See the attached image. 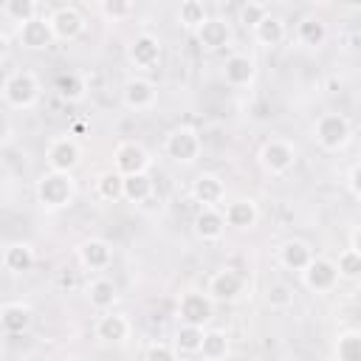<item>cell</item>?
<instances>
[{
    "mask_svg": "<svg viewBox=\"0 0 361 361\" xmlns=\"http://www.w3.org/2000/svg\"><path fill=\"white\" fill-rule=\"evenodd\" d=\"M34 197L45 212H62L76 200V180L65 172H42L34 183Z\"/></svg>",
    "mask_w": 361,
    "mask_h": 361,
    "instance_id": "obj_1",
    "label": "cell"
},
{
    "mask_svg": "<svg viewBox=\"0 0 361 361\" xmlns=\"http://www.w3.org/2000/svg\"><path fill=\"white\" fill-rule=\"evenodd\" d=\"M39 93H42V85L37 79L34 71H11L3 85H0V96L8 107L14 110H28L39 102Z\"/></svg>",
    "mask_w": 361,
    "mask_h": 361,
    "instance_id": "obj_2",
    "label": "cell"
},
{
    "mask_svg": "<svg viewBox=\"0 0 361 361\" xmlns=\"http://www.w3.org/2000/svg\"><path fill=\"white\" fill-rule=\"evenodd\" d=\"M313 138L324 152H341L353 141V124L344 113H322L313 124Z\"/></svg>",
    "mask_w": 361,
    "mask_h": 361,
    "instance_id": "obj_3",
    "label": "cell"
},
{
    "mask_svg": "<svg viewBox=\"0 0 361 361\" xmlns=\"http://www.w3.org/2000/svg\"><path fill=\"white\" fill-rule=\"evenodd\" d=\"M164 152L169 161L180 164V166H192L200 152H203V138L195 127L189 124H180V127H172L164 138Z\"/></svg>",
    "mask_w": 361,
    "mask_h": 361,
    "instance_id": "obj_4",
    "label": "cell"
},
{
    "mask_svg": "<svg viewBox=\"0 0 361 361\" xmlns=\"http://www.w3.org/2000/svg\"><path fill=\"white\" fill-rule=\"evenodd\" d=\"M45 164L48 172H65L73 175V169L82 164V147L73 135H56L45 147Z\"/></svg>",
    "mask_w": 361,
    "mask_h": 361,
    "instance_id": "obj_5",
    "label": "cell"
},
{
    "mask_svg": "<svg viewBox=\"0 0 361 361\" xmlns=\"http://www.w3.org/2000/svg\"><path fill=\"white\" fill-rule=\"evenodd\" d=\"M152 166V155L144 144L138 141H118L116 149H113V169L127 178V175H141V172H149Z\"/></svg>",
    "mask_w": 361,
    "mask_h": 361,
    "instance_id": "obj_6",
    "label": "cell"
},
{
    "mask_svg": "<svg viewBox=\"0 0 361 361\" xmlns=\"http://www.w3.org/2000/svg\"><path fill=\"white\" fill-rule=\"evenodd\" d=\"M257 161L268 175H285V172H290L296 166V147L290 141H285V138H268L259 147Z\"/></svg>",
    "mask_w": 361,
    "mask_h": 361,
    "instance_id": "obj_7",
    "label": "cell"
},
{
    "mask_svg": "<svg viewBox=\"0 0 361 361\" xmlns=\"http://www.w3.org/2000/svg\"><path fill=\"white\" fill-rule=\"evenodd\" d=\"M214 319V302L206 296V290H183L178 299V322L206 327Z\"/></svg>",
    "mask_w": 361,
    "mask_h": 361,
    "instance_id": "obj_8",
    "label": "cell"
},
{
    "mask_svg": "<svg viewBox=\"0 0 361 361\" xmlns=\"http://www.w3.org/2000/svg\"><path fill=\"white\" fill-rule=\"evenodd\" d=\"M243 290H245V279L240 276V271H234V268H217L212 276H209V282H206V296L217 305H231V302H237L240 296H243Z\"/></svg>",
    "mask_w": 361,
    "mask_h": 361,
    "instance_id": "obj_9",
    "label": "cell"
},
{
    "mask_svg": "<svg viewBox=\"0 0 361 361\" xmlns=\"http://www.w3.org/2000/svg\"><path fill=\"white\" fill-rule=\"evenodd\" d=\"M45 20L54 34V42H73L85 31V14L76 6H56Z\"/></svg>",
    "mask_w": 361,
    "mask_h": 361,
    "instance_id": "obj_10",
    "label": "cell"
},
{
    "mask_svg": "<svg viewBox=\"0 0 361 361\" xmlns=\"http://www.w3.org/2000/svg\"><path fill=\"white\" fill-rule=\"evenodd\" d=\"M161 54H164L161 39H158L155 34H149V31L135 34V37L130 39V45H127V62H130L135 71H152V68L161 62Z\"/></svg>",
    "mask_w": 361,
    "mask_h": 361,
    "instance_id": "obj_11",
    "label": "cell"
},
{
    "mask_svg": "<svg viewBox=\"0 0 361 361\" xmlns=\"http://www.w3.org/2000/svg\"><path fill=\"white\" fill-rule=\"evenodd\" d=\"M155 102H158V87H155L152 79H147V76H130L124 82V87H121V104L127 110H135V113L152 110Z\"/></svg>",
    "mask_w": 361,
    "mask_h": 361,
    "instance_id": "obj_12",
    "label": "cell"
},
{
    "mask_svg": "<svg viewBox=\"0 0 361 361\" xmlns=\"http://www.w3.org/2000/svg\"><path fill=\"white\" fill-rule=\"evenodd\" d=\"M299 276H302V285L313 293H327L338 285V271L330 257H313Z\"/></svg>",
    "mask_w": 361,
    "mask_h": 361,
    "instance_id": "obj_13",
    "label": "cell"
},
{
    "mask_svg": "<svg viewBox=\"0 0 361 361\" xmlns=\"http://www.w3.org/2000/svg\"><path fill=\"white\" fill-rule=\"evenodd\" d=\"M195 37H197L200 51L217 54V51H223V48L231 45L234 31H231V23H228L226 17H212V14H209V20L195 31Z\"/></svg>",
    "mask_w": 361,
    "mask_h": 361,
    "instance_id": "obj_14",
    "label": "cell"
},
{
    "mask_svg": "<svg viewBox=\"0 0 361 361\" xmlns=\"http://www.w3.org/2000/svg\"><path fill=\"white\" fill-rule=\"evenodd\" d=\"M76 259L87 271H104L113 262V245L104 237H85L76 245Z\"/></svg>",
    "mask_w": 361,
    "mask_h": 361,
    "instance_id": "obj_15",
    "label": "cell"
},
{
    "mask_svg": "<svg viewBox=\"0 0 361 361\" xmlns=\"http://www.w3.org/2000/svg\"><path fill=\"white\" fill-rule=\"evenodd\" d=\"M223 82L228 87H248L257 79V62L251 54H228L223 62Z\"/></svg>",
    "mask_w": 361,
    "mask_h": 361,
    "instance_id": "obj_16",
    "label": "cell"
},
{
    "mask_svg": "<svg viewBox=\"0 0 361 361\" xmlns=\"http://www.w3.org/2000/svg\"><path fill=\"white\" fill-rule=\"evenodd\" d=\"M189 195L195 203L200 206H220L226 200V180L217 175V172H200L192 186H189Z\"/></svg>",
    "mask_w": 361,
    "mask_h": 361,
    "instance_id": "obj_17",
    "label": "cell"
},
{
    "mask_svg": "<svg viewBox=\"0 0 361 361\" xmlns=\"http://www.w3.org/2000/svg\"><path fill=\"white\" fill-rule=\"evenodd\" d=\"M223 220L237 231H251L259 223V206L254 197H234L231 203H226Z\"/></svg>",
    "mask_w": 361,
    "mask_h": 361,
    "instance_id": "obj_18",
    "label": "cell"
},
{
    "mask_svg": "<svg viewBox=\"0 0 361 361\" xmlns=\"http://www.w3.org/2000/svg\"><path fill=\"white\" fill-rule=\"evenodd\" d=\"M96 338L104 341V344H124L133 333V324L124 313H116V310H107L96 319V327H93Z\"/></svg>",
    "mask_w": 361,
    "mask_h": 361,
    "instance_id": "obj_19",
    "label": "cell"
},
{
    "mask_svg": "<svg viewBox=\"0 0 361 361\" xmlns=\"http://www.w3.org/2000/svg\"><path fill=\"white\" fill-rule=\"evenodd\" d=\"M192 228H195V237L203 240V243H217V240H223V234H226L223 212H220L217 206H200V212H197L195 220H192Z\"/></svg>",
    "mask_w": 361,
    "mask_h": 361,
    "instance_id": "obj_20",
    "label": "cell"
},
{
    "mask_svg": "<svg viewBox=\"0 0 361 361\" xmlns=\"http://www.w3.org/2000/svg\"><path fill=\"white\" fill-rule=\"evenodd\" d=\"M34 322V310L25 302H3L0 305V330L8 336L25 333Z\"/></svg>",
    "mask_w": 361,
    "mask_h": 361,
    "instance_id": "obj_21",
    "label": "cell"
},
{
    "mask_svg": "<svg viewBox=\"0 0 361 361\" xmlns=\"http://www.w3.org/2000/svg\"><path fill=\"white\" fill-rule=\"evenodd\" d=\"M17 42L28 51H45L48 45H54V34L48 28V20L45 17H34L28 23H23L17 28Z\"/></svg>",
    "mask_w": 361,
    "mask_h": 361,
    "instance_id": "obj_22",
    "label": "cell"
},
{
    "mask_svg": "<svg viewBox=\"0 0 361 361\" xmlns=\"http://www.w3.org/2000/svg\"><path fill=\"white\" fill-rule=\"evenodd\" d=\"M279 265L285 268V271H293V274H302L305 268H307V262L316 257L313 254V248H310V243H305V240H299V237H293V240H285L282 245H279Z\"/></svg>",
    "mask_w": 361,
    "mask_h": 361,
    "instance_id": "obj_23",
    "label": "cell"
},
{
    "mask_svg": "<svg viewBox=\"0 0 361 361\" xmlns=\"http://www.w3.org/2000/svg\"><path fill=\"white\" fill-rule=\"evenodd\" d=\"M85 299H87V305H90L93 310L107 313V310H113L116 302H118V288H116L113 279H107V276H96V279L87 282V288H85Z\"/></svg>",
    "mask_w": 361,
    "mask_h": 361,
    "instance_id": "obj_24",
    "label": "cell"
},
{
    "mask_svg": "<svg viewBox=\"0 0 361 361\" xmlns=\"http://www.w3.org/2000/svg\"><path fill=\"white\" fill-rule=\"evenodd\" d=\"M0 259H3V268L8 274H28L34 268V262H37V251H34L31 243L17 240V243H8L3 248V257Z\"/></svg>",
    "mask_w": 361,
    "mask_h": 361,
    "instance_id": "obj_25",
    "label": "cell"
},
{
    "mask_svg": "<svg viewBox=\"0 0 361 361\" xmlns=\"http://www.w3.org/2000/svg\"><path fill=\"white\" fill-rule=\"evenodd\" d=\"M293 34H296V42L302 48H322L327 42V37H330V28H327V23L319 14H305L296 23V31Z\"/></svg>",
    "mask_w": 361,
    "mask_h": 361,
    "instance_id": "obj_26",
    "label": "cell"
},
{
    "mask_svg": "<svg viewBox=\"0 0 361 361\" xmlns=\"http://www.w3.org/2000/svg\"><path fill=\"white\" fill-rule=\"evenodd\" d=\"M54 90L65 102H82L87 96V79L79 71H59L54 76Z\"/></svg>",
    "mask_w": 361,
    "mask_h": 361,
    "instance_id": "obj_27",
    "label": "cell"
},
{
    "mask_svg": "<svg viewBox=\"0 0 361 361\" xmlns=\"http://www.w3.org/2000/svg\"><path fill=\"white\" fill-rule=\"evenodd\" d=\"M251 34H254V42L257 45H262V48H276L282 39H285V20L282 17H276V14H268V17H262L254 28H251Z\"/></svg>",
    "mask_w": 361,
    "mask_h": 361,
    "instance_id": "obj_28",
    "label": "cell"
},
{
    "mask_svg": "<svg viewBox=\"0 0 361 361\" xmlns=\"http://www.w3.org/2000/svg\"><path fill=\"white\" fill-rule=\"evenodd\" d=\"M231 350V341H228V333L223 327H209L203 330V341H200V350L197 355H203V361H223Z\"/></svg>",
    "mask_w": 361,
    "mask_h": 361,
    "instance_id": "obj_29",
    "label": "cell"
},
{
    "mask_svg": "<svg viewBox=\"0 0 361 361\" xmlns=\"http://www.w3.org/2000/svg\"><path fill=\"white\" fill-rule=\"evenodd\" d=\"M152 192H155V186H152V178H149V172H141V175H127L124 180H121V200H127V203H144V200H149L152 197Z\"/></svg>",
    "mask_w": 361,
    "mask_h": 361,
    "instance_id": "obj_30",
    "label": "cell"
},
{
    "mask_svg": "<svg viewBox=\"0 0 361 361\" xmlns=\"http://www.w3.org/2000/svg\"><path fill=\"white\" fill-rule=\"evenodd\" d=\"M203 330H206V327H195V324H180V322H178V327H175V341H172L175 353H178V355H197L200 341H203Z\"/></svg>",
    "mask_w": 361,
    "mask_h": 361,
    "instance_id": "obj_31",
    "label": "cell"
},
{
    "mask_svg": "<svg viewBox=\"0 0 361 361\" xmlns=\"http://www.w3.org/2000/svg\"><path fill=\"white\" fill-rule=\"evenodd\" d=\"M333 353H336V361H361V333L355 327L341 330L336 336Z\"/></svg>",
    "mask_w": 361,
    "mask_h": 361,
    "instance_id": "obj_32",
    "label": "cell"
},
{
    "mask_svg": "<svg viewBox=\"0 0 361 361\" xmlns=\"http://www.w3.org/2000/svg\"><path fill=\"white\" fill-rule=\"evenodd\" d=\"M175 17H178V23H180L186 31H192V34H195V31L209 20V8H206L200 0H183V3L178 6Z\"/></svg>",
    "mask_w": 361,
    "mask_h": 361,
    "instance_id": "obj_33",
    "label": "cell"
},
{
    "mask_svg": "<svg viewBox=\"0 0 361 361\" xmlns=\"http://www.w3.org/2000/svg\"><path fill=\"white\" fill-rule=\"evenodd\" d=\"M0 11H3V17H6L8 23H14L17 28H20L23 23L39 17V6H37L34 0H6V3L0 6Z\"/></svg>",
    "mask_w": 361,
    "mask_h": 361,
    "instance_id": "obj_34",
    "label": "cell"
},
{
    "mask_svg": "<svg viewBox=\"0 0 361 361\" xmlns=\"http://www.w3.org/2000/svg\"><path fill=\"white\" fill-rule=\"evenodd\" d=\"M121 175L116 169H104L96 175V197L104 200V203H116L121 200Z\"/></svg>",
    "mask_w": 361,
    "mask_h": 361,
    "instance_id": "obj_35",
    "label": "cell"
},
{
    "mask_svg": "<svg viewBox=\"0 0 361 361\" xmlns=\"http://www.w3.org/2000/svg\"><path fill=\"white\" fill-rule=\"evenodd\" d=\"M333 262H336L338 279H350V282H355V279L361 276V251L344 248V251L338 254V259H333Z\"/></svg>",
    "mask_w": 361,
    "mask_h": 361,
    "instance_id": "obj_36",
    "label": "cell"
},
{
    "mask_svg": "<svg viewBox=\"0 0 361 361\" xmlns=\"http://www.w3.org/2000/svg\"><path fill=\"white\" fill-rule=\"evenodd\" d=\"M99 14L104 20H110V23H121V20L135 14V6L130 0H102L99 3Z\"/></svg>",
    "mask_w": 361,
    "mask_h": 361,
    "instance_id": "obj_37",
    "label": "cell"
},
{
    "mask_svg": "<svg viewBox=\"0 0 361 361\" xmlns=\"http://www.w3.org/2000/svg\"><path fill=\"white\" fill-rule=\"evenodd\" d=\"M271 14V8L265 6V3H259V0H245L240 8H237V20L245 25V28H254L262 17H268Z\"/></svg>",
    "mask_w": 361,
    "mask_h": 361,
    "instance_id": "obj_38",
    "label": "cell"
},
{
    "mask_svg": "<svg viewBox=\"0 0 361 361\" xmlns=\"http://www.w3.org/2000/svg\"><path fill=\"white\" fill-rule=\"evenodd\" d=\"M265 302H268L271 307H276V310L290 307V305H293V290H290V285H285V282H271V285L265 288Z\"/></svg>",
    "mask_w": 361,
    "mask_h": 361,
    "instance_id": "obj_39",
    "label": "cell"
},
{
    "mask_svg": "<svg viewBox=\"0 0 361 361\" xmlns=\"http://www.w3.org/2000/svg\"><path fill=\"white\" fill-rule=\"evenodd\" d=\"M144 361H180V355L175 353L172 344H166V341H152V344L144 350Z\"/></svg>",
    "mask_w": 361,
    "mask_h": 361,
    "instance_id": "obj_40",
    "label": "cell"
},
{
    "mask_svg": "<svg viewBox=\"0 0 361 361\" xmlns=\"http://www.w3.org/2000/svg\"><path fill=\"white\" fill-rule=\"evenodd\" d=\"M358 175H361V166L358 164H353L350 169H347V192H350V197L353 200H361V183H358Z\"/></svg>",
    "mask_w": 361,
    "mask_h": 361,
    "instance_id": "obj_41",
    "label": "cell"
},
{
    "mask_svg": "<svg viewBox=\"0 0 361 361\" xmlns=\"http://www.w3.org/2000/svg\"><path fill=\"white\" fill-rule=\"evenodd\" d=\"M358 237H361V228H358V226H353V228H350V245H347V248H353V251H361V245H358Z\"/></svg>",
    "mask_w": 361,
    "mask_h": 361,
    "instance_id": "obj_42",
    "label": "cell"
},
{
    "mask_svg": "<svg viewBox=\"0 0 361 361\" xmlns=\"http://www.w3.org/2000/svg\"><path fill=\"white\" fill-rule=\"evenodd\" d=\"M8 45H11V39H8V34H3V31H0V59H3L6 54H8Z\"/></svg>",
    "mask_w": 361,
    "mask_h": 361,
    "instance_id": "obj_43",
    "label": "cell"
}]
</instances>
